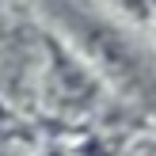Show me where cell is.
<instances>
[{
    "label": "cell",
    "instance_id": "6da1fadb",
    "mask_svg": "<svg viewBox=\"0 0 156 156\" xmlns=\"http://www.w3.org/2000/svg\"><path fill=\"white\" fill-rule=\"evenodd\" d=\"M61 19H65V27L73 30L76 46L84 50V57L95 61L103 73H111L114 80L129 84V80H141V57H137V50L129 46V38L122 34V30H114L111 23L95 19L91 12H80V8H61Z\"/></svg>",
    "mask_w": 156,
    "mask_h": 156
},
{
    "label": "cell",
    "instance_id": "7a4b0ae2",
    "mask_svg": "<svg viewBox=\"0 0 156 156\" xmlns=\"http://www.w3.org/2000/svg\"><path fill=\"white\" fill-rule=\"evenodd\" d=\"M53 61H50V95L65 107H88L95 99V76L80 65V57L65 53L57 42L50 46Z\"/></svg>",
    "mask_w": 156,
    "mask_h": 156
}]
</instances>
